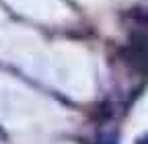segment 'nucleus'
I'll use <instances>...</instances> for the list:
<instances>
[{
	"instance_id": "1",
	"label": "nucleus",
	"mask_w": 148,
	"mask_h": 144,
	"mask_svg": "<svg viewBox=\"0 0 148 144\" xmlns=\"http://www.w3.org/2000/svg\"><path fill=\"white\" fill-rule=\"evenodd\" d=\"M121 58L132 70L146 72L148 70V37L144 33H132L130 45L121 49Z\"/></svg>"
},
{
	"instance_id": "2",
	"label": "nucleus",
	"mask_w": 148,
	"mask_h": 144,
	"mask_svg": "<svg viewBox=\"0 0 148 144\" xmlns=\"http://www.w3.org/2000/svg\"><path fill=\"white\" fill-rule=\"evenodd\" d=\"M127 16L132 19L134 23H138L142 29H148V10L142 8V6H134L132 10L127 12Z\"/></svg>"
},
{
	"instance_id": "3",
	"label": "nucleus",
	"mask_w": 148,
	"mask_h": 144,
	"mask_svg": "<svg viewBox=\"0 0 148 144\" xmlns=\"http://www.w3.org/2000/svg\"><path fill=\"white\" fill-rule=\"evenodd\" d=\"M97 144H119V134L115 130H101L97 134Z\"/></svg>"
},
{
	"instance_id": "4",
	"label": "nucleus",
	"mask_w": 148,
	"mask_h": 144,
	"mask_svg": "<svg viewBox=\"0 0 148 144\" xmlns=\"http://www.w3.org/2000/svg\"><path fill=\"white\" fill-rule=\"evenodd\" d=\"M111 115H113V109H111L109 103H101V105L97 107V111H95V119H101V121L111 119Z\"/></svg>"
},
{
	"instance_id": "5",
	"label": "nucleus",
	"mask_w": 148,
	"mask_h": 144,
	"mask_svg": "<svg viewBox=\"0 0 148 144\" xmlns=\"http://www.w3.org/2000/svg\"><path fill=\"white\" fill-rule=\"evenodd\" d=\"M136 144H148V134H144V136H140V138L136 140Z\"/></svg>"
}]
</instances>
